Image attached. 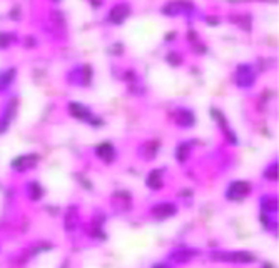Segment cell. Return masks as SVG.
<instances>
[{"instance_id": "1", "label": "cell", "mask_w": 279, "mask_h": 268, "mask_svg": "<svg viewBox=\"0 0 279 268\" xmlns=\"http://www.w3.org/2000/svg\"><path fill=\"white\" fill-rule=\"evenodd\" d=\"M256 79L257 74L251 63H239L232 75V82L237 88H253Z\"/></svg>"}, {"instance_id": "2", "label": "cell", "mask_w": 279, "mask_h": 268, "mask_svg": "<svg viewBox=\"0 0 279 268\" xmlns=\"http://www.w3.org/2000/svg\"><path fill=\"white\" fill-rule=\"evenodd\" d=\"M163 14L169 15V17H177V15L191 17L192 14H196V5L191 0H172L163 7Z\"/></svg>"}, {"instance_id": "3", "label": "cell", "mask_w": 279, "mask_h": 268, "mask_svg": "<svg viewBox=\"0 0 279 268\" xmlns=\"http://www.w3.org/2000/svg\"><path fill=\"white\" fill-rule=\"evenodd\" d=\"M251 192H253V184H251V182L236 180L228 185L224 197L228 198L229 202H242L244 198L249 197Z\"/></svg>"}, {"instance_id": "4", "label": "cell", "mask_w": 279, "mask_h": 268, "mask_svg": "<svg viewBox=\"0 0 279 268\" xmlns=\"http://www.w3.org/2000/svg\"><path fill=\"white\" fill-rule=\"evenodd\" d=\"M211 258L216 262H229V263H253L256 257L249 251H211Z\"/></svg>"}, {"instance_id": "5", "label": "cell", "mask_w": 279, "mask_h": 268, "mask_svg": "<svg viewBox=\"0 0 279 268\" xmlns=\"http://www.w3.org/2000/svg\"><path fill=\"white\" fill-rule=\"evenodd\" d=\"M132 14V7L131 3L127 2H119L109 10V15H107V22L112 23V25H122V23L131 17Z\"/></svg>"}, {"instance_id": "6", "label": "cell", "mask_w": 279, "mask_h": 268, "mask_svg": "<svg viewBox=\"0 0 279 268\" xmlns=\"http://www.w3.org/2000/svg\"><path fill=\"white\" fill-rule=\"evenodd\" d=\"M177 212H179V208H177L176 204H172V202H161V204H156L151 208V217L157 222H164L167 218L176 217Z\"/></svg>"}, {"instance_id": "7", "label": "cell", "mask_w": 279, "mask_h": 268, "mask_svg": "<svg viewBox=\"0 0 279 268\" xmlns=\"http://www.w3.org/2000/svg\"><path fill=\"white\" fill-rule=\"evenodd\" d=\"M17 105H19L17 97H12L9 102L5 103V108H3L2 115H0V135L9 130L12 120H14L15 115H17Z\"/></svg>"}, {"instance_id": "8", "label": "cell", "mask_w": 279, "mask_h": 268, "mask_svg": "<svg viewBox=\"0 0 279 268\" xmlns=\"http://www.w3.org/2000/svg\"><path fill=\"white\" fill-rule=\"evenodd\" d=\"M211 115H212V119L214 122L217 124V127L221 128V132H222V135L226 137V140L229 142V144H232V145H237V137H236V133L232 132V128L229 127V124H228V119H226V115L222 113L221 110H217V108H212L211 110Z\"/></svg>"}, {"instance_id": "9", "label": "cell", "mask_w": 279, "mask_h": 268, "mask_svg": "<svg viewBox=\"0 0 279 268\" xmlns=\"http://www.w3.org/2000/svg\"><path fill=\"white\" fill-rule=\"evenodd\" d=\"M72 79L69 80V83H74V85H80V87H89L92 83V67L91 65H80L77 68H72Z\"/></svg>"}, {"instance_id": "10", "label": "cell", "mask_w": 279, "mask_h": 268, "mask_svg": "<svg viewBox=\"0 0 279 268\" xmlns=\"http://www.w3.org/2000/svg\"><path fill=\"white\" fill-rule=\"evenodd\" d=\"M94 153L100 162H104L107 165L117 160V150L114 147V144H111V142H102V144L95 145Z\"/></svg>"}, {"instance_id": "11", "label": "cell", "mask_w": 279, "mask_h": 268, "mask_svg": "<svg viewBox=\"0 0 279 268\" xmlns=\"http://www.w3.org/2000/svg\"><path fill=\"white\" fill-rule=\"evenodd\" d=\"M174 117H176V124L183 128H191L197 124V117L191 108H186V107L177 108Z\"/></svg>"}, {"instance_id": "12", "label": "cell", "mask_w": 279, "mask_h": 268, "mask_svg": "<svg viewBox=\"0 0 279 268\" xmlns=\"http://www.w3.org/2000/svg\"><path fill=\"white\" fill-rule=\"evenodd\" d=\"M69 113H70L74 119H77L80 122H89L91 120V117L94 115L92 113L91 108L87 107V105L84 103H79V102H69Z\"/></svg>"}, {"instance_id": "13", "label": "cell", "mask_w": 279, "mask_h": 268, "mask_svg": "<svg viewBox=\"0 0 279 268\" xmlns=\"http://www.w3.org/2000/svg\"><path fill=\"white\" fill-rule=\"evenodd\" d=\"M278 197L276 195H262L259 198V212L271 215V217H276L278 215Z\"/></svg>"}, {"instance_id": "14", "label": "cell", "mask_w": 279, "mask_h": 268, "mask_svg": "<svg viewBox=\"0 0 279 268\" xmlns=\"http://www.w3.org/2000/svg\"><path fill=\"white\" fill-rule=\"evenodd\" d=\"M145 185L147 188L154 190V192H159V190L164 188V170L161 168H156V170H151V173L145 178Z\"/></svg>"}, {"instance_id": "15", "label": "cell", "mask_w": 279, "mask_h": 268, "mask_svg": "<svg viewBox=\"0 0 279 268\" xmlns=\"http://www.w3.org/2000/svg\"><path fill=\"white\" fill-rule=\"evenodd\" d=\"M37 162H39V155H22V157H15L14 160H12L10 166L14 170L23 172V170L27 168H32Z\"/></svg>"}, {"instance_id": "16", "label": "cell", "mask_w": 279, "mask_h": 268, "mask_svg": "<svg viewBox=\"0 0 279 268\" xmlns=\"http://www.w3.org/2000/svg\"><path fill=\"white\" fill-rule=\"evenodd\" d=\"M199 255V251L197 250H192V248H179V250H174L172 253H171V262L174 263H187V262H191V260L194 257H197Z\"/></svg>"}, {"instance_id": "17", "label": "cell", "mask_w": 279, "mask_h": 268, "mask_svg": "<svg viewBox=\"0 0 279 268\" xmlns=\"http://www.w3.org/2000/svg\"><path fill=\"white\" fill-rule=\"evenodd\" d=\"M15 79H17V68L10 67L0 72V92H5L7 88H10Z\"/></svg>"}, {"instance_id": "18", "label": "cell", "mask_w": 279, "mask_h": 268, "mask_svg": "<svg viewBox=\"0 0 279 268\" xmlns=\"http://www.w3.org/2000/svg\"><path fill=\"white\" fill-rule=\"evenodd\" d=\"M161 148V144L157 140H151V142H145L144 145H140L139 148V153L142 155L144 160H152V158H156L157 152H159Z\"/></svg>"}, {"instance_id": "19", "label": "cell", "mask_w": 279, "mask_h": 268, "mask_svg": "<svg viewBox=\"0 0 279 268\" xmlns=\"http://www.w3.org/2000/svg\"><path fill=\"white\" fill-rule=\"evenodd\" d=\"M25 193H27V197H29L32 202H39V200H42L46 190H44V186L40 185L39 182L32 180V182H29V184L25 185Z\"/></svg>"}, {"instance_id": "20", "label": "cell", "mask_w": 279, "mask_h": 268, "mask_svg": "<svg viewBox=\"0 0 279 268\" xmlns=\"http://www.w3.org/2000/svg\"><path fill=\"white\" fill-rule=\"evenodd\" d=\"M191 152H192V147L187 144V142H183L176 147V160L179 164H186L191 157Z\"/></svg>"}, {"instance_id": "21", "label": "cell", "mask_w": 279, "mask_h": 268, "mask_svg": "<svg viewBox=\"0 0 279 268\" xmlns=\"http://www.w3.org/2000/svg\"><path fill=\"white\" fill-rule=\"evenodd\" d=\"M17 42V35L14 32H0V50L9 48Z\"/></svg>"}, {"instance_id": "22", "label": "cell", "mask_w": 279, "mask_h": 268, "mask_svg": "<svg viewBox=\"0 0 279 268\" xmlns=\"http://www.w3.org/2000/svg\"><path fill=\"white\" fill-rule=\"evenodd\" d=\"M66 230L67 231H72V230H75L79 227V215H77V212H72V208L69 210L67 212V215H66Z\"/></svg>"}, {"instance_id": "23", "label": "cell", "mask_w": 279, "mask_h": 268, "mask_svg": "<svg viewBox=\"0 0 279 268\" xmlns=\"http://www.w3.org/2000/svg\"><path fill=\"white\" fill-rule=\"evenodd\" d=\"M262 177L268 182H278V160L271 162V164L266 166L264 172H262Z\"/></svg>"}, {"instance_id": "24", "label": "cell", "mask_w": 279, "mask_h": 268, "mask_svg": "<svg viewBox=\"0 0 279 268\" xmlns=\"http://www.w3.org/2000/svg\"><path fill=\"white\" fill-rule=\"evenodd\" d=\"M165 62L171 65V67H179L183 63V57H181V54H177L176 50H171L165 55Z\"/></svg>"}, {"instance_id": "25", "label": "cell", "mask_w": 279, "mask_h": 268, "mask_svg": "<svg viewBox=\"0 0 279 268\" xmlns=\"http://www.w3.org/2000/svg\"><path fill=\"white\" fill-rule=\"evenodd\" d=\"M174 37H176V32H171L169 35H165V40H169V42H171V40H174Z\"/></svg>"}, {"instance_id": "26", "label": "cell", "mask_w": 279, "mask_h": 268, "mask_svg": "<svg viewBox=\"0 0 279 268\" xmlns=\"http://www.w3.org/2000/svg\"><path fill=\"white\" fill-rule=\"evenodd\" d=\"M52 2H60V0H52Z\"/></svg>"}]
</instances>
